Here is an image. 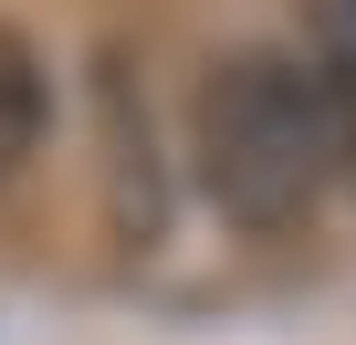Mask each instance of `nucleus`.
I'll list each match as a JSON object with an SVG mask.
<instances>
[{"label": "nucleus", "instance_id": "nucleus-1", "mask_svg": "<svg viewBox=\"0 0 356 345\" xmlns=\"http://www.w3.org/2000/svg\"><path fill=\"white\" fill-rule=\"evenodd\" d=\"M189 157L220 220L241 230H304L325 189L346 178V136L325 105V74L293 53H220L189 105Z\"/></svg>", "mask_w": 356, "mask_h": 345}, {"label": "nucleus", "instance_id": "nucleus-2", "mask_svg": "<svg viewBox=\"0 0 356 345\" xmlns=\"http://www.w3.org/2000/svg\"><path fill=\"white\" fill-rule=\"evenodd\" d=\"M42 126H53V74L22 32H0V178H22L42 157Z\"/></svg>", "mask_w": 356, "mask_h": 345}, {"label": "nucleus", "instance_id": "nucleus-3", "mask_svg": "<svg viewBox=\"0 0 356 345\" xmlns=\"http://www.w3.org/2000/svg\"><path fill=\"white\" fill-rule=\"evenodd\" d=\"M346 42H356V0H346Z\"/></svg>", "mask_w": 356, "mask_h": 345}]
</instances>
